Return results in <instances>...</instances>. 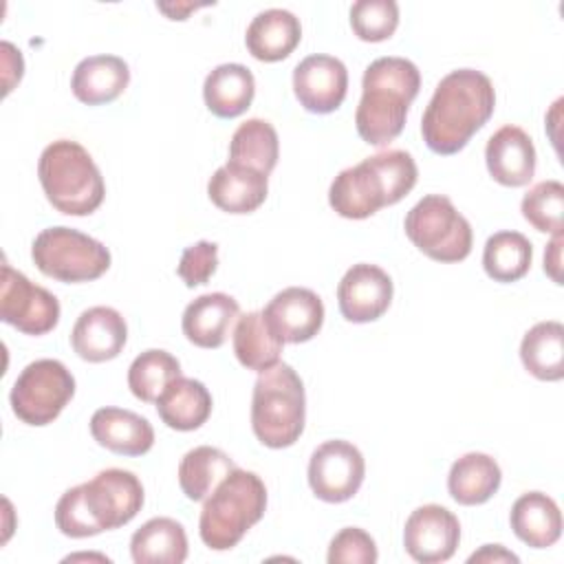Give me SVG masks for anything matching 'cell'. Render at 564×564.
I'll return each instance as SVG.
<instances>
[{
	"label": "cell",
	"mask_w": 564,
	"mask_h": 564,
	"mask_svg": "<svg viewBox=\"0 0 564 564\" xmlns=\"http://www.w3.org/2000/svg\"><path fill=\"white\" fill-rule=\"evenodd\" d=\"M366 476L361 452L341 438L322 443L308 460V485L324 502L350 500Z\"/></svg>",
	"instance_id": "cell-12"
},
{
	"label": "cell",
	"mask_w": 564,
	"mask_h": 564,
	"mask_svg": "<svg viewBox=\"0 0 564 564\" xmlns=\"http://www.w3.org/2000/svg\"><path fill=\"white\" fill-rule=\"evenodd\" d=\"M216 267H218V245L209 240H198L181 253L176 273L189 289H194L198 284H207V280L216 273Z\"/></svg>",
	"instance_id": "cell-38"
},
{
	"label": "cell",
	"mask_w": 564,
	"mask_h": 564,
	"mask_svg": "<svg viewBox=\"0 0 564 564\" xmlns=\"http://www.w3.org/2000/svg\"><path fill=\"white\" fill-rule=\"evenodd\" d=\"M234 467V460L223 449L198 445L181 458L178 485L189 500L198 502L205 500Z\"/></svg>",
	"instance_id": "cell-33"
},
{
	"label": "cell",
	"mask_w": 564,
	"mask_h": 564,
	"mask_svg": "<svg viewBox=\"0 0 564 564\" xmlns=\"http://www.w3.org/2000/svg\"><path fill=\"white\" fill-rule=\"evenodd\" d=\"M485 161L491 178L505 187H522L535 174L533 141L522 128L511 123L489 137Z\"/></svg>",
	"instance_id": "cell-18"
},
{
	"label": "cell",
	"mask_w": 564,
	"mask_h": 564,
	"mask_svg": "<svg viewBox=\"0 0 564 564\" xmlns=\"http://www.w3.org/2000/svg\"><path fill=\"white\" fill-rule=\"evenodd\" d=\"M416 163L405 150H383L341 170L328 189L330 207L350 220H364L399 203L416 185Z\"/></svg>",
	"instance_id": "cell-4"
},
{
	"label": "cell",
	"mask_w": 564,
	"mask_h": 564,
	"mask_svg": "<svg viewBox=\"0 0 564 564\" xmlns=\"http://www.w3.org/2000/svg\"><path fill=\"white\" fill-rule=\"evenodd\" d=\"M467 562H518V555L507 551L502 544H485L480 551L471 553Z\"/></svg>",
	"instance_id": "cell-40"
},
{
	"label": "cell",
	"mask_w": 564,
	"mask_h": 564,
	"mask_svg": "<svg viewBox=\"0 0 564 564\" xmlns=\"http://www.w3.org/2000/svg\"><path fill=\"white\" fill-rule=\"evenodd\" d=\"M522 366L540 381L564 377V326L555 319L531 326L520 344Z\"/></svg>",
	"instance_id": "cell-29"
},
{
	"label": "cell",
	"mask_w": 564,
	"mask_h": 564,
	"mask_svg": "<svg viewBox=\"0 0 564 564\" xmlns=\"http://www.w3.org/2000/svg\"><path fill=\"white\" fill-rule=\"evenodd\" d=\"M421 73L405 57H377L364 70L361 99L355 112L357 134L368 145L394 141L408 119L410 104L419 95Z\"/></svg>",
	"instance_id": "cell-3"
},
{
	"label": "cell",
	"mask_w": 564,
	"mask_h": 564,
	"mask_svg": "<svg viewBox=\"0 0 564 564\" xmlns=\"http://www.w3.org/2000/svg\"><path fill=\"white\" fill-rule=\"evenodd\" d=\"M410 242L436 262H460L471 251V225L443 194L423 196L403 223Z\"/></svg>",
	"instance_id": "cell-8"
},
{
	"label": "cell",
	"mask_w": 564,
	"mask_h": 564,
	"mask_svg": "<svg viewBox=\"0 0 564 564\" xmlns=\"http://www.w3.org/2000/svg\"><path fill=\"white\" fill-rule=\"evenodd\" d=\"M130 84V68L119 55L84 57L70 77L73 95L88 106L115 101Z\"/></svg>",
	"instance_id": "cell-22"
},
{
	"label": "cell",
	"mask_w": 564,
	"mask_h": 564,
	"mask_svg": "<svg viewBox=\"0 0 564 564\" xmlns=\"http://www.w3.org/2000/svg\"><path fill=\"white\" fill-rule=\"evenodd\" d=\"M31 258L44 275L59 282H90L110 269L106 245L64 225L42 229L31 245Z\"/></svg>",
	"instance_id": "cell-9"
},
{
	"label": "cell",
	"mask_w": 564,
	"mask_h": 564,
	"mask_svg": "<svg viewBox=\"0 0 564 564\" xmlns=\"http://www.w3.org/2000/svg\"><path fill=\"white\" fill-rule=\"evenodd\" d=\"M0 319L24 335H46L59 322L57 297L13 267H2Z\"/></svg>",
	"instance_id": "cell-11"
},
{
	"label": "cell",
	"mask_w": 564,
	"mask_h": 564,
	"mask_svg": "<svg viewBox=\"0 0 564 564\" xmlns=\"http://www.w3.org/2000/svg\"><path fill=\"white\" fill-rule=\"evenodd\" d=\"M90 434L101 447L121 456H143L154 445V430L145 416L112 405L90 416Z\"/></svg>",
	"instance_id": "cell-20"
},
{
	"label": "cell",
	"mask_w": 564,
	"mask_h": 564,
	"mask_svg": "<svg viewBox=\"0 0 564 564\" xmlns=\"http://www.w3.org/2000/svg\"><path fill=\"white\" fill-rule=\"evenodd\" d=\"M496 108L491 79L476 68L447 73L434 88V95L421 119L425 145L436 154H456L489 121Z\"/></svg>",
	"instance_id": "cell-1"
},
{
	"label": "cell",
	"mask_w": 564,
	"mask_h": 564,
	"mask_svg": "<svg viewBox=\"0 0 564 564\" xmlns=\"http://www.w3.org/2000/svg\"><path fill=\"white\" fill-rule=\"evenodd\" d=\"M267 192H269L267 174L251 167L234 165L229 161L223 167H218L207 183L209 200L227 214L256 212L264 203Z\"/></svg>",
	"instance_id": "cell-21"
},
{
	"label": "cell",
	"mask_w": 564,
	"mask_h": 564,
	"mask_svg": "<svg viewBox=\"0 0 564 564\" xmlns=\"http://www.w3.org/2000/svg\"><path fill=\"white\" fill-rule=\"evenodd\" d=\"M143 507L141 480L119 467L70 487L55 505V524L68 538H90L128 524Z\"/></svg>",
	"instance_id": "cell-2"
},
{
	"label": "cell",
	"mask_w": 564,
	"mask_h": 564,
	"mask_svg": "<svg viewBox=\"0 0 564 564\" xmlns=\"http://www.w3.org/2000/svg\"><path fill=\"white\" fill-rule=\"evenodd\" d=\"M75 394V377L57 359L31 361L13 381L9 401L13 414L26 425L53 423Z\"/></svg>",
	"instance_id": "cell-10"
},
{
	"label": "cell",
	"mask_w": 564,
	"mask_h": 564,
	"mask_svg": "<svg viewBox=\"0 0 564 564\" xmlns=\"http://www.w3.org/2000/svg\"><path fill=\"white\" fill-rule=\"evenodd\" d=\"M46 200L66 216H90L106 196V183L84 145L70 139L48 143L37 161Z\"/></svg>",
	"instance_id": "cell-5"
},
{
	"label": "cell",
	"mask_w": 564,
	"mask_h": 564,
	"mask_svg": "<svg viewBox=\"0 0 564 564\" xmlns=\"http://www.w3.org/2000/svg\"><path fill=\"white\" fill-rule=\"evenodd\" d=\"M306 394L300 375L289 364H275L258 375L251 397V427L271 447H291L304 432Z\"/></svg>",
	"instance_id": "cell-7"
},
{
	"label": "cell",
	"mask_w": 564,
	"mask_h": 564,
	"mask_svg": "<svg viewBox=\"0 0 564 564\" xmlns=\"http://www.w3.org/2000/svg\"><path fill=\"white\" fill-rule=\"evenodd\" d=\"M533 245L520 231H496L487 238L482 249L485 273L494 282H516L524 278L531 269Z\"/></svg>",
	"instance_id": "cell-32"
},
{
	"label": "cell",
	"mask_w": 564,
	"mask_h": 564,
	"mask_svg": "<svg viewBox=\"0 0 564 564\" xmlns=\"http://www.w3.org/2000/svg\"><path fill=\"white\" fill-rule=\"evenodd\" d=\"M267 511V487L253 471L234 467L205 498L198 533L212 551L234 549Z\"/></svg>",
	"instance_id": "cell-6"
},
{
	"label": "cell",
	"mask_w": 564,
	"mask_h": 564,
	"mask_svg": "<svg viewBox=\"0 0 564 564\" xmlns=\"http://www.w3.org/2000/svg\"><path fill=\"white\" fill-rule=\"evenodd\" d=\"M240 317L238 302L227 293H205L183 311V335L198 348H220Z\"/></svg>",
	"instance_id": "cell-19"
},
{
	"label": "cell",
	"mask_w": 564,
	"mask_h": 564,
	"mask_svg": "<svg viewBox=\"0 0 564 564\" xmlns=\"http://www.w3.org/2000/svg\"><path fill=\"white\" fill-rule=\"evenodd\" d=\"M562 234H555L544 249V271L555 284H562Z\"/></svg>",
	"instance_id": "cell-39"
},
{
	"label": "cell",
	"mask_w": 564,
	"mask_h": 564,
	"mask_svg": "<svg viewBox=\"0 0 564 564\" xmlns=\"http://www.w3.org/2000/svg\"><path fill=\"white\" fill-rule=\"evenodd\" d=\"M262 317L284 344H302L319 333L324 324V304L315 291L289 286L269 300Z\"/></svg>",
	"instance_id": "cell-16"
},
{
	"label": "cell",
	"mask_w": 564,
	"mask_h": 564,
	"mask_svg": "<svg viewBox=\"0 0 564 564\" xmlns=\"http://www.w3.org/2000/svg\"><path fill=\"white\" fill-rule=\"evenodd\" d=\"M293 93L304 110L328 115L346 99L348 70L333 55H308L293 68Z\"/></svg>",
	"instance_id": "cell-14"
},
{
	"label": "cell",
	"mask_w": 564,
	"mask_h": 564,
	"mask_svg": "<svg viewBox=\"0 0 564 564\" xmlns=\"http://www.w3.org/2000/svg\"><path fill=\"white\" fill-rule=\"evenodd\" d=\"M280 154L275 128L267 119H247L229 141V163L271 174Z\"/></svg>",
	"instance_id": "cell-31"
},
{
	"label": "cell",
	"mask_w": 564,
	"mask_h": 564,
	"mask_svg": "<svg viewBox=\"0 0 564 564\" xmlns=\"http://www.w3.org/2000/svg\"><path fill=\"white\" fill-rule=\"evenodd\" d=\"M128 339V326L119 311L110 306H93L86 308L73 330L70 346L84 361L101 364L115 359Z\"/></svg>",
	"instance_id": "cell-17"
},
{
	"label": "cell",
	"mask_w": 564,
	"mask_h": 564,
	"mask_svg": "<svg viewBox=\"0 0 564 564\" xmlns=\"http://www.w3.org/2000/svg\"><path fill=\"white\" fill-rule=\"evenodd\" d=\"M130 555L137 564H181L187 557V535L174 518H152L130 538Z\"/></svg>",
	"instance_id": "cell-28"
},
{
	"label": "cell",
	"mask_w": 564,
	"mask_h": 564,
	"mask_svg": "<svg viewBox=\"0 0 564 564\" xmlns=\"http://www.w3.org/2000/svg\"><path fill=\"white\" fill-rule=\"evenodd\" d=\"M181 377V364L161 348L143 350L128 368V388L143 403H156L161 392Z\"/></svg>",
	"instance_id": "cell-34"
},
{
	"label": "cell",
	"mask_w": 564,
	"mask_h": 564,
	"mask_svg": "<svg viewBox=\"0 0 564 564\" xmlns=\"http://www.w3.org/2000/svg\"><path fill=\"white\" fill-rule=\"evenodd\" d=\"M392 278L377 264H352L337 284V304L352 324L379 319L392 302Z\"/></svg>",
	"instance_id": "cell-15"
},
{
	"label": "cell",
	"mask_w": 564,
	"mask_h": 564,
	"mask_svg": "<svg viewBox=\"0 0 564 564\" xmlns=\"http://www.w3.org/2000/svg\"><path fill=\"white\" fill-rule=\"evenodd\" d=\"M284 341L269 328L262 311H251L238 317L234 328V352L236 359L256 372H264L280 364Z\"/></svg>",
	"instance_id": "cell-30"
},
{
	"label": "cell",
	"mask_w": 564,
	"mask_h": 564,
	"mask_svg": "<svg viewBox=\"0 0 564 564\" xmlns=\"http://www.w3.org/2000/svg\"><path fill=\"white\" fill-rule=\"evenodd\" d=\"M502 471L498 463L482 452H469L454 460L447 474L449 496L465 507L487 502L500 487Z\"/></svg>",
	"instance_id": "cell-27"
},
{
	"label": "cell",
	"mask_w": 564,
	"mask_h": 564,
	"mask_svg": "<svg viewBox=\"0 0 564 564\" xmlns=\"http://www.w3.org/2000/svg\"><path fill=\"white\" fill-rule=\"evenodd\" d=\"M212 394L198 379L176 377L156 399L161 421L178 432L198 430L212 414Z\"/></svg>",
	"instance_id": "cell-25"
},
{
	"label": "cell",
	"mask_w": 564,
	"mask_h": 564,
	"mask_svg": "<svg viewBox=\"0 0 564 564\" xmlns=\"http://www.w3.org/2000/svg\"><path fill=\"white\" fill-rule=\"evenodd\" d=\"M379 557L377 544L359 527H346L328 544V564H375Z\"/></svg>",
	"instance_id": "cell-37"
},
{
	"label": "cell",
	"mask_w": 564,
	"mask_h": 564,
	"mask_svg": "<svg viewBox=\"0 0 564 564\" xmlns=\"http://www.w3.org/2000/svg\"><path fill=\"white\" fill-rule=\"evenodd\" d=\"M513 533L531 549L553 546L562 535V513L557 502L542 491L522 494L509 513Z\"/></svg>",
	"instance_id": "cell-24"
},
{
	"label": "cell",
	"mask_w": 564,
	"mask_h": 564,
	"mask_svg": "<svg viewBox=\"0 0 564 564\" xmlns=\"http://www.w3.org/2000/svg\"><path fill=\"white\" fill-rule=\"evenodd\" d=\"M302 40L300 20L286 9H264L247 26V51L260 62L289 57Z\"/></svg>",
	"instance_id": "cell-23"
},
{
	"label": "cell",
	"mask_w": 564,
	"mask_h": 564,
	"mask_svg": "<svg viewBox=\"0 0 564 564\" xmlns=\"http://www.w3.org/2000/svg\"><path fill=\"white\" fill-rule=\"evenodd\" d=\"M460 542L458 518L441 505H423L410 513L403 529L408 555L421 564L447 562Z\"/></svg>",
	"instance_id": "cell-13"
},
{
	"label": "cell",
	"mask_w": 564,
	"mask_h": 564,
	"mask_svg": "<svg viewBox=\"0 0 564 564\" xmlns=\"http://www.w3.org/2000/svg\"><path fill=\"white\" fill-rule=\"evenodd\" d=\"M520 212L524 220L544 234H562V216H564V185L560 181H542L533 185L522 203Z\"/></svg>",
	"instance_id": "cell-35"
},
{
	"label": "cell",
	"mask_w": 564,
	"mask_h": 564,
	"mask_svg": "<svg viewBox=\"0 0 564 564\" xmlns=\"http://www.w3.org/2000/svg\"><path fill=\"white\" fill-rule=\"evenodd\" d=\"M198 7H203V4H192V2H187V4H178V2L176 4H163V2L156 4V9L163 11L170 20H185L187 13L196 11Z\"/></svg>",
	"instance_id": "cell-41"
},
{
	"label": "cell",
	"mask_w": 564,
	"mask_h": 564,
	"mask_svg": "<svg viewBox=\"0 0 564 564\" xmlns=\"http://www.w3.org/2000/svg\"><path fill=\"white\" fill-rule=\"evenodd\" d=\"M256 95L253 73L242 64L216 66L203 84V99L212 115L220 119H234L242 115Z\"/></svg>",
	"instance_id": "cell-26"
},
{
	"label": "cell",
	"mask_w": 564,
	"mask_h": 564,
	"mask_svg": "<svg viewBox=\"0 0 564 564\" xmlns=\"http://www.w3.org/2000/svg\"><path fill=\"white\" fill-rule=\"evenodd\" d=\"M350 26L364 42H383L399 26V4L394 0H357L350 7Z\"/></svg>",
	"instance_id": "cell-36"
}]
</instances>
